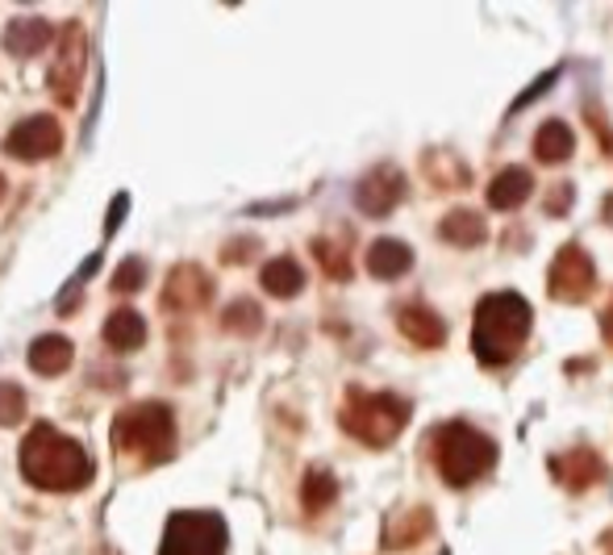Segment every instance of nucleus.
I'll use <instances>...</instances> for the list:
<instances>
[{
  "label": "nucleus",
  "instance_id": "1",
  "mask_svg": "<svg viewBox=\"0 0 613 555\" xmlns=\"http://www.w3.org/2000/svg\"><path fill=\"white\" fill-rule=\"evenodd\" d=\"M21 476L47 493H80L92 481V455L84 443L54 431L51 422H38L34 431L21 438Z\"/></svg>",
  "mask_w": 613,
  "mask_h": 555
},
{
  "label": "nucleus",
  "instance_id": "2",
  "mask_svg": "<svg viewBox=\"0 0 613 555\" xmlns=\"http://www.w3.org/2000/svg\"><path fill=\"white\" fill-rule=\"evenodd\" d=\"M534 326V310L522 293H489L476 301V317H472V355L484 367L513 364L530 339Z\"/></svg>",
  "mask_w": 613,
  "mask_h": 555
},
{
  "label": "nucleus",
  "instance_id": "3",
  "mask_svg": "<svg viewBox=\"0 0 613 555\" xmlns=\"http://www.w3.org/2000/svg\"><path fill=\"white\" fill-rule=\"evenodd\" d=\"M113 447L134 468H159L175 455V414L163 401H138L113 417Z\"/></svg>",
  "mask_w": 613,
  "mask_h": 555
},
{
  "label": "nucleus",
  "instance_id": "4",
  "mask_svg": "<svg viewBox=\"0 0 613 555\" xmlns=\"http://www.w3.org/2000/svg\"><path fill=\"white\" fill-rule=\"evenodd\" d=\"M434 468L451 488H468L496 468V443L468 422H446L430 434Z\"/></svg>",
  "mask_w": 613,
  "mask_h": 555
},
{
  "label": "nucleus",
  "instance_id": "5",
  "mask_svg": "<svg viewBox=\"0 0 613 555\" xmlns=\"http://www.w3.org/2000/svg\"><path fill=\"white\" fill-rule=\"evenodd\" d=\"M342 431L368 443V447H392L409 422V401L396 393H368V389H346L339 410Z\"/></svg>",
  "mask_w": 613,
  "mask_h": 555
},
{
  "label": "nucleus",
  "instance_id": "6",
  "mask_svg": "<svg viewBox=\"0 0 613 555\" xmlns=\"http://www.w3.org/2000/svg\"><path fill=\"white\" fill-rule=\"evenodd\" d=\"M230 531L225 518L213 509H180L168 518L159 555H225Z\"/></svg>",
  "mask_w": 613,
  "mask_h": 555
},
{
  "label": "nucleus",
  "instance_id": "7",
  "mask_svg": "<svg viewBox=\"0 0 613 555\" xmlns=\"http://www.w3.org/2000/svg\"><path fill=\"white\" fill-rule=\"evenodd\" d=\"M596 289V268L593 255L580 243H567L555 251V260L546 268V293L560 305H584Z\"/></svg>",
  "mask_w": 613,
  "mask_h": 555
},
{
  "label": "nucleus",
  "instance_id": "8",
  "mask_svg": "<svg viewBox=\"0 0 613 555\" xmlns=\"http://www.w3.org/2000/svg\"><path fill=\"white\" fill-rule=\"evenodd\" d=\"M84 68H88V34L80 21H68L59 30V38H54V59H51V71H47V84H51L54 101L71 104L80 97Z\"/></svg>",
  "mask_w": 613,
  "mask_h": 555
},
{
  "label": "nucleus",
  "instance_id": "9",
  "mask_svg": "<svg viewBox=\"0 0 613 555\" xmlns=\"http://www.w3.org/2000/svg\"><path fill=\"white\" fill-rule=\"evenodd\" d=\"M63 147V130L54 122L51 113H34V118H21L9 139H4V151L21 163H42V159H54Z\"/></svg>",
  "mask_w": 613,
  "mask_h": 555
},
{
  "label": "nucleus",
  "instance_id": "10",
  "mask_svg": "<svg viewBox=\"0 0 613 555\" xmlns=\"http://www.w3.org/2000/svg\"><path fill=\"white\" fill-rule=\"evenodd\" d=\"M405 172L401 168H392V163H380L372 172L363 175L355 184V205L359 213H368V218H389L392 209L405 201Z\"/></svg>",
  "mask_w": 613,
  "mask_h": 555
},
{
  "label": "nucleus",
  "instance_id": "11",
  "mask_svg": "<svg viewBox=\"0 0 613 555\" xmlns=\"http://www.w3.org/2000/svg\"><path fill=\"white\" fill-rule=\"evenodd\" d=\"M209 301H213V276L197 263H180L159 296V305L168 313H201Z\"/></svg>",
  "mask_w": 613,
  "mask_h": 555
},
{
  "label": "nucleus",
  "instance_id": "12",
  "mask_svg": "<svg viewBox=\"0 0 613 555\" xmlns=\"http://www.w3.org/2000/svg\"><path fill=\"white\" fill-rule=\"evenodd\" d=\"M551 476L560 481L567 493H589L593 485L605 481V464L593 447H576V452H563V455H551Z\"/></svg>",
  "mask_w": 613,
  "mask_h": 555
},
{
  "label": "nucleus",
  "instance_id": "13",
  "mask_svg": "<svg viewBox=\"0 0 613 555\" xmlns=\"http://www.w3.org/2000/svg\"><path fill=\"white\" fill-rule=\"evenodd\" d=\"M430 531H434V509H430V505H409L401 514L384 518L380 543H384L389 552H409V547H418L422 538H430Z\"/></svg>",
  "mask_w": 613,
  "mask_h": 555
},
{
  "label": "nucleus",
  "instance_id": "14",
  "mask_svg": "<svg viewBox=\"0 0 613 555\" xmlns=\"http://www.w3.org/2000/svg\"><path fill=\"white\" fill-rule=\"evenodd\" d=\"M396 326H401V334L413 347L422 351H434L446 343V322L430 305H405V310L396 313Z\"/></svg>",
  "mask_w": 613,
  "mask_h": 555
},
{
  "label": "nucleus",
  "instance_id": "15",
  "mask_svg": "<svg viewBox=\"0 0 613 555\" xmlns=\"http://www.w3.org/2000/svg\"><path fill=\"white\" fill-rule=\"evenodd\" d=\"M530 192H534V175L526 168H505V172H496L489 180V209H501V213H510V209L526 205Z\"/></svg>",
  "mask_w": 613,
  "mask_h": 555
},
{
  "label": "nucleus",
  "instance_id": "16",
  "mask_svg": "<svg viewBox=\"0 0 613 555\" xmlns=\"http://www.w3.org/2000/svg\"><path fill=\"white\" fill-rule=\"evenodd\" d=\"M413 268V251L401 239H375L368 246V272L375 280H401Z\"/></svg>",
  "mask_w": 613,
  "mask_h": 555
},
{
  "label": "nucleus",
  "instance_id": "17",
  "mask_svg": "<svg viewBox=\"0 0 613 555\" xmlns=\"http://www.w3.org/2000/svg\"><path fill=\"white\" fill-rule=\"evenodd\" d=\"M71 360H76V347L63 334H42V339L30 343V367H34L38 376H63Z\"/></svg>",
  "mask_w": 613,
  "mask_h": 555
},
{
  "label": "nucleus",
  "instance_id": "18",
  "mask_svg": "<svg viewBox=\"0 0 613 555\" xmlns=\"http://www.w3.org/2000/svg\"><path fill=\"white\" fill-rule=\"evenodd\" d=\"M439 239L451 246H480L489 239V222L480 218L476 209H451L439 222Z\"/></svg>",
  "mask_w": 613,
  "mask_h": 555
},
{
  "label": "nucleus",
  "instance_id": "19",
  "mask_svg": "<svg viewBox=\"0 0 613 555\" xmlns=\"http://www.w3.org/2000/svg\"><path fill=\"white\" fill-rule=\"evenodd\" d=\"M572 155H576V134L567 130V122L551 118V122L539 125V134H534V159L539 163H567Z\"/></svg>",
  "mask_w": 613,
  "mask_h": 555
},
{
  "label": "nucleus",
  "instance_id": "20",
  "mask_svg": "<svg viewBox=\"0 0 613 555\" xmlns=\"http://www.w3.org/2000/svg\"><path fill=\"white\" fill-rule=\"evenodd\" d=\"M104 343L113 351H138L147 343V322L138 310H113L104 317Z\"/></svg>",
  "mask_w": 613,
  "mask_h": 555
},
{
  "label": "nucleus",
  "instance_id": "21",
  "mask_svg": "<svg viewBox=\"0 0 613 555\" xmlns=\"http://www.w3.org/2000/svg\"><path fill=\"white\" fill-rule=\"evenodd\" d=\"M54 38L51 21L42 18H18L9 30H4V47L18 54V59H30V54H38L47 42Z\"/></svg>",
  "mask_w": 613,
  "mask_h": 555
},
{
  "label": "nucleus",
  "instance_id": "22",
  "mask_svg": "<svg viewBox=\"0 0 613 555\" xmlns=\"http://www.w3.org/2000/svg\"><path fill=\"white\" fill-rule=\"evenodd\" d=\"M263 289L272 296H280V301H289V296H297L301 289H305V268L292 260V255H280V260L263 263Z\"/></svg>",
  "mask_w": 613,
  "mask_h": 555
},
{
  "label": "nucleus",
  "instance_id": "23",
  "mask_svg": "<svg viewBox=\"0 0 613 555\" xmlns=\"http://www.w3.org/2000/svg\"><path fill=\"white\" fill-rule=\"evenodd\" d=\"M334 502H339V481H334V472L309 468L305 481H301V505H305V514H325Z\"/></svg>",
  "mask_w": 613,
  "mask_h": 555
},
{
  "label": "nucleus",
  "instance_id": "24",
  "mask_svg": "<svg viewBox=\"0 0 613 555\" xmlns=\"http://www.w3.org/2000/svg\"><path fill=\"white\" fill-rule=\"evenodd\" d=\"M222 330L225 334H242V339H251V334L263 330V310H259L255 301H234V305L222 313Z\"/></svg>",
  "mask_w": 613,
  "mask_h": 555
},
{
  "label": "nucleus",
  "instance_id": "25",
  "mask_svg": "<svg viewBox=\"0 0 613 555\" xmlns=\"http://www.w3.org/2000/svg\"><path fill=\"white\" fill-rule=\"evenodd\" d=\"M313 255H318V263H322V272L330 280H351V260H346V251L339 243L313 239Z\"/></svg>",
  "mask_w": 613,
  "mask_h": 555
},
{
  "label": "nucleus",
  "instance_id": "26",
  "mask_svg": "<svg viewBox=\"0 0 613 555\" xmlns=\"http://www.w3.org/2000/svg\"><path fill=\"white\" fill-rule=\"evenodd\" d=\"M142 284H147V263L138 260V255L121 260V268L113 272V280H109V289H113V293H121V296H125V293H138Z\"/></svg>",
  "mask_w": 613,
  "mask_h": 555
},
{
  "label": "nucleus",
  "instance_id": "27",
  "mask_svg": "<svg viewBox=\"0 0 613 555\" xmlns=\"http://www.w3.org/2000/svg\"><path fill=\"white\" fill-rule=\"evenodd\" d=\"M26 417V393L21 384H0V426H18Z\"/></svg>",
  "mask_w": 613,
  "mask_h": 555
},
{
  "label": "nucleus",
  "instance_id": "28",
  "mask_svg": "<svg viewBox=\"0 0 613 555\" xmlns=\"http://www.w3.org/2000/svg\"><path fill=\"white\" fill-rule=\"evenodd\" d=\"M555 80H560V68H555V71H543V75H539V80H534V84H530L526 92H522V97H517V101L510 104V113H522L526 104H534V101H539V97H546Z\"/></svg>",
  "mask_w": 613,
  "mask_h": 555
},
{
  "label": "nucleus",
  "instance_id": "29",
  "mask_svg": "<svg viewBox=\"0 0 613 555\" xmlns=\"http://www.w3.org/2000/svg\"><path fill=\"white\" fill-rule=\"evenodd\" d=\"M125 209H130V192H118V196H113V205H109V213H104V239H113V234L121 230Z\"/></svg>",
  "mask_w": 613,
  "mask_h": 555
},
{
  "label": "nucleus",
  "instance_id": "30",
  "mask_svg": "<svg viewBox=\"0 0 613 555\" xmlns=\"http://www.w3.org/2000/svg\"><path fill=\"white\" fill-rule=\"evenodd\" d=\"M560 192L546 196V213H567L572 209V184H555Z\"/></svg>",
  "mask_w": 613,
  "mask_h": 555
},
{
  "label": "nucleus",
  "instance_id": "31",
  "mask_svg": "<svg viewBox=\"0 0 613 555\" xmlns=\"http://www.w3.org/2000/svg\"><path fill=\"white\" fill-rule=\"evenodd\" d=\"M255 246H259V243H251V239H247V243H230V246H225L222 260H225V263H247V255H242V251H255Z\"/></svg>",
  "mask_w": 613,
  "mask_h": 555
},
{
  "label": "nucleus",
  "instance_id": "32",
  "mask_svg": "<svg viewBox=\"0 0 613 555\" xmlns=\"http://www.w3.org/2000/svg\"><path fill=\"white\" fill-rule=\"evenodd\" d=\"M601 334H605V343L613 347V305L605 313H601Z\"/></svg>",
  "mask_w": 613,
  "mask_h": 555
},
{
  "label": "nucleus",
  "instance_id": "33",
  "mask_svg": "<svg viewBox=\"0 0 613 555\" xmlns=\"http://www.w3.org/2000/svg\"><path fill=\"white\" fill-rule=\"evenodd\" d=\"M4 189H9V184H4V175H0V201H4Z\"/></svg>",
  "mask_w": 613,
  "mask_h": 555
}]
</instances>
